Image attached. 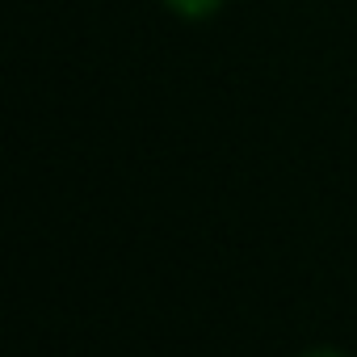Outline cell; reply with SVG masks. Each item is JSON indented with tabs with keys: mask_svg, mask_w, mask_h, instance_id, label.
<instances>
[{
	"mask_svg": "<svg viewBox=\"0 0 357 357\" xmlns=\"http://www.w3.org/2000/svg\"><path fill=\"white\" fill-rule=\"evenodd\" d=\"M160 5L168 9V13H176L181 22H211L227 0H160Z\"/></svg>",
	"mask_w": 357,
	"mask_h": 357,
	"instance_id": "1",
	"label": "cell"
},
{
	"mask_svg": "<svg viewBox=\"0 0 357 357\" xmlns=\"http://www.w3.org/2000/svg\"><path fill=\"white\" fill-rule=\"evenodd\" d=\"M303 357H349V353H340V349H307Z\"/></svg>",
	"mask_w": 357,
	"mask_h": 357,
	"instance_id": "2",
	"label": "cell"
}]
</instances>
